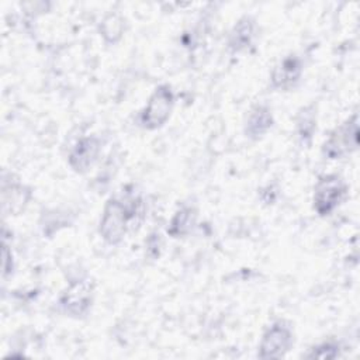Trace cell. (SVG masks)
I'll use <instances>...</instances> for the list:
<instances>
[{"instance_id": "cell-1", "label": "cell", "mask_w": 360, "mask_h": 360, "mask_svg": "<svg viewBox=\"0 0 360 360\" xmlns=\"http://www.w3.org/2000/svg\"><path fill=\"white\" fill-rule=\"evenodd\" d=\"M96 283L89 276L72 278L58 298V309L68 318H86L94 304Z\"/></svg>"}, {"instance_id": "cell-2", "label": "cell", "mask_w": 360, "mask_h": 360, "mask_svg": "<svg viewBox=\"0 0 360 360\" xmlns=\"http://www.w3.org/2000/svg\"><path fill=\"white\" fill-rule=\"evenodd\" d=\"M132 229V217L120 195H111L103 207L98 221V235L110 246L120 245Z\"/></svg>"}, {"instance_id": "cell-3", "label": "cell", "mask_w": 360, "mask_h": 360, "mask_svg": "<svg viewBox=\"0 0 360 360\" xmlns=\"http://www.w3.org/2000/svg\"><path fill=\"white\" fill-rule=\"evenodd\" d=\"M174 104L176 96L173 87L169 83L156 86L138 114V125L146 131L162 128L169 121Z\"/></svg>"}, {"instance_id": "cell-4", "label": "cell", "mask_w": 360, "mask_h": 360, "mask_svg": "<svg viewBox=\"0 0 360 360\" xmlns=\"http://www.w3.org/2000/svg\"><path fill=\"white\" fill-rule=\"evenodd\" d=\"M349 186L338 173H326L318 177L312 191V210L322 218L332 215L346 200Z\"/></svg>"}, {"instance_id": "cell-5", "label": "cell", "mask_w": 360, "mask_h": 360, "mask_svg": "<svg viewBox=\"0 0 360 360\" xmlns=\"http://www.w3.org/2000/svg\"><path fill=\"white\" fill-rule=\"evenodd\" d=\"M359 148V114L354 112L336 125L322 142L321 153L328 160L343 159Z\"/></svg>"}, {"instance_id": "cell-6", "label": "cell", "mask_w": 360, "mask_h": 360, "mask_svg": "<svg viewBox=\"0 0 360 360\" xmlns=\"http://www.w3.org/2000/svg\"><path fill=\"white\" fill-rule=\"evenodd\" d=\"M294 342L295 335L291 322L285 319H276L264 329L256 356L262 360L283 359L292 349Z\"/></svg>"}, {"instance_id": "cell-7", "label": "cell", "mask_w": 360, "mask_h": 360, "mask_svg": "<svg viewBox=\"0 0 360 360\" xmlns=\"http://www.w3.org/2000/svg\"><path fill=\"white\" fill-rule=\"evenodd\" d=\"M34 197L31 186L21 181L13 173H3L1 176V212L7 215H20Z\"/></svg>"}, {"instance_id": "cell-8", "label": "cell", "mask_w": 360, "mask_h": 360, "mask_svg": "<svg viewBox=\"0 0 360 360\" xmlns=\"http://www.w3.org/2000/svg\"><path fill=\"white\" fill-rule=\"evenodd\" d=\"M103 152V139L93 134L80 136L68 153V165L76 174H86L98 162Z\"/></svg>"}, {"instance_id": "cell-9", "label": "cell", "mask_w": 360, "mask_h": 360, "mask_svg": "<svg viewBox=\"0 0 360 360\" xmlns=\"http://www.w3.org/2000/svg\"><path fill=\"white\" fill-rule=\"evenodd\" d=\"M302 73V58L297 53H288L273 66L269 76V86L274 91H290L300 84Z\"/></svg>"}, {"instance_id": "cell-10", "label": "cell", "mask_w": 360, "mask_h": 360, "mask_svg": "<svg viewBox=\"0 0 360 360\" xmlns=\"http://www.w3.org/2000/svg\"><path fill=\"white\" fill-rule=\"evenodd\" d=\"M257 38V21L252 14L240 15L228 32L226 46L232 55L245 53L252 49Z\"/></svg>"}, {"instance_id": "cell-11", "label": "cell", "mask_w": 360, "mask_h": 360, "mask_svg": "<svg viewBox=\"0 0 360 360\" xmlns=\"http://www.w3.org/2000/svg\"><path fill=\"white\" fill-rule=\"evenodd\" d=\"M274 122L273 108L267 103H256L243 121V135L249 141H260L273 129Z\"/></svg>"}, {"instance_id": "cell-12", "label": "cell", "mask_w": 360, "mask_h": 360, "mask_svg": "<svg viewBox=\"0 0 360 360\" xmlns=\"http://www.w3.org/2000/svg\"><path fill=\"white\" fill-rule=\"evenodd\" d=\"M198 210L194 204L183 202L173 212L166 226V233L173 239L187 238L197 226Z\"/></svg>"}, {"instance_id": "cell-13", "label": "cell", "mask_w": 360, "mask_h": 360, "mask_svg": "<svg viewBox=\"0 0 360 360\" xmlns=\"http://www.w3.org/2000/svg\"><path fill=\"white\" fill-rule=\"evenodd\" d=\"M316 107L314 104H307L302 105L294 118V131H295V136L298 139V142L305 146L309 148L314 139V135L316 132Z\"/></svg>"}, {"instance_id": "cell-14", "label": "cell", "mask_w": 360, "mask_h": 360, "mask_svg": "<svg viewBox=\"0 0 360 360\" xmlns=\"http://www.w3.org/2000/svg\"><path fill=\"white\" fill-rule=\"evenodd\" d=\"M127 22L124 15L120 11H108L105 13L98 22V35L101 37L105 45L118 44L125 32Z\"/></svg>"}, {"instance_id": "cell-15", "label": "cell", "mask_w": 360, "mask_h": 360, "mask_svg": "<svg viewBox=\"0 0 360 360\" xmlns=\"http://www.w3.org/2000/svg\"><path fill=\"white\" fill-rule=\"evenodd\" d=\"M70 214L68 211H60L59 208H51L41 214L39 228L45 236H52L62 228L69 226L70 224Z\"/></svg>"}, {"instance_id": "cell-16", "label": "cell", "mask_w": 360, "mask_h": 360, "mask_svg": "<svg viewBox=\"0 0 360 360\" xmlns=\"http://www.w3.org/2000/svg\"><path fill=\"white\" fill-rule=\"evenodd\" d=\"M340 353H342L340 342L335 339H328L309 347L308 352L302 354V357L309 360H333L339 357Z\"/></svg>"}, {"instance_id": "cell-17", "label": "cell", "mask_w": 360, "mask_h": 360, "mask_svg": "<svg viewBox=\"0 0 360 360\" xmlns=\"http://www.w3.org/2000/svg\"><path fill=\"white\" fill-rule=\"evenodd\" d=\"M163 250V238L158 231H152L145 240V255L150 260H158Z\"/></svg>"}, {"instance_id": "cell-18", "label": "cell", "mask_w": 360, "mask_h": 360, "mask_svg": "<svg viewBox=\"0 0 360 360\" xmlns=\"http://www.w3.org/2000/svg\"><path fill=\"white\" fill-rule=\"evenodd\" d=\"M1 256H3V263H1V276L3 280H7L8 277H11L14 274V269H15V260H14V255L11 252V248L7 245L6 239H3V250H1Z\"/></svg>"}, {"instance_id": "cell-19", "label": "cell", "mask_w": 360, "mask_h": 360, "mask_svg": "<svg viewBox=\"0 0 360 360\" xmlns=\"http://www.w3.org/2000/svg\"><path fill=\"white\" fill-rule=\"evenodd\" d=\"M277 197H278V187L276 184H267L263 188H260V200L264 204L267 205L274 204Z\"/></svg>"}]
</instances>
